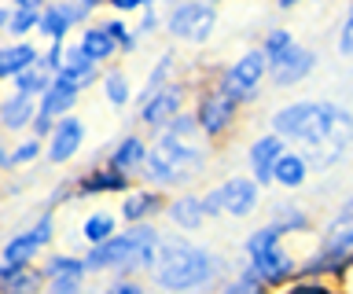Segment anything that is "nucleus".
Instances as JSON below:
<instances>
[{
    "instance_id": "f3484780",
    "label": "nucleus",
    "mask_w": 353,
    "mask_h": 294,
    "mask_svg": "<svg viewBox=\"0 0 353 294\" xmlns=\"http://www.w3.org/2000/svg\"><path fill=\"white\" fill-rule=\"evenodd\" d=\"M41 254H44V243H41L37 228L26 224L22 232H15V235L4 239V246H0V272L30 269V265H37Z\"/></svg>"
},
{
    "instance_id": "6ab92c4d",
    "label": "nucleus",
    "mask_w": 353,
    "mask_h": 294,
    "mask_svg": "<svg viewBox=\"0 0 353 294\" xmlns=\"http://www.w3.org/2000/svg\"><path fill=\"white\" fill-rule=\"evenodd\" d=\"M221 191H225V217H236V221H247V217L258 213L261 206V184L254 177H228L221 184Z\"/></svg>"
},
{
    "instance_id": "2f4dec72",
    "label": "nucleus",
    "mask_w": 353,
    "mask_h": 294,
    "mask_svg": "<svg viewBox=\"0 0 353 294\" xmlns=\"http://www.w3.org/2000/svg\"><path fill=\"white\" fill-rule=\"evenodd\" d=\"M44 287H48V280H44L41 265L0 272V294H44Z\"/></svg>"
},
{
    "instance_id": "c85d7f7f",
    "label": "nucleus",
    "mask_w": 353,
    "mask_h": 294,
    "mask_svg": "<svg viewBox=\"0 0 353 294\" xmlns=\"http://www.w3.org/2000/svg\"><path fill=\"white\" fill-rule=\"evenodd\" d=\"M118 221L121 217L114 213V210H88L85 213V221H81V243H85V250L88 246H99V243H107V239H114L121 228H118Z\"/></svg>"
},
{
    "instance_id": "f8f14e48",
    "label": "nucleus",
    "mask_w": 353,
    "mask_h": 294,
    "mask_svg": "<svg viewBox=\"0 0 353 294\" xmlns=\"http://www.w3.org/2000/svg\"><path fill=\"white\" fill-rule=\"evenodd\" d=\"M85 136H88L85 118H77V114L63 118V122H55L52 136L44 140V144H48V151H44V158H48L52 166H66V162H74L77 155H81Z\"/></svg>"
},
{
    "instance_id": "f03ea898",
    "label": "nucleus",
    "mask_w": 353,
    "mask_h": 294,
    "mask_svg": "<svg viewBox=\"0 0 353 294\" xmlns=\"http://www.w3.org/2000/svg\"><path fill=\"white\" fill-rule=\"evenodd\" d=\"M210 162V147H199V140H176L170 133H154L151 136V158L143 169V184L151 188H184L192 184Z\"/></svg>"
},
{
    "instance_id": "5701e85b",
    "label": "nucleus",
    "mask_w": 353,
    "mask_h": 294,
    "mask_svg": "<svg viewBox=\"0 0 353 294\" xmlns=\"http://www.w3.org/2000/svg\"><path fill=\"white\" fill-rule=\"evenodd\" d=\"M125 254H129V232L121 228L114 239H107V243L99 246H88L85 250V265H88V276H96V272H121L125 265Z\"/></svg>"
},
{
    "instance_id": "37998d69",
    "label": "nucleus",
    "mask_w": 353,
    "mask_h": 294,
    "mask_svg": "<svg viewBox=\"0 0 353 294\" xmlns=\"http://www.w3.org/2000/svg\"><path fill=\"white\" fill-rule=\"evenodd\" d=\"M103 294H148V287H143L137 276H114L103 287Z\"/></svg>"
},
{
    "instance_id": "a19ab883",
    "label": "nucleus",
    "mask_w": 353,
    "mask_h": 294,
    "mask_svg": "<svg viewBox=\"0 0 353 294\" xmlns=\"http://www.w3.org/2000/svg\"><path fill=\"white\" fill-rule=\"evenodd\" d=\"M66 52H70V45H66V41H52L48 48H41V67L52 70V74H59L63 63H66Z\"/></svg>"
},
{
    "instance_id": "39448f33",
    "label": "nucleus",
    "mask_w": 353,
    "mask_h": 294,
    "mask_svg": "<svg viewBox=\"0 0 353 294\" xmlns=\"http://www.w3.org/2000/svg\"><path fill=\"white\" fill-rule=\"evenodd\" d=\"M243 107H247V103H243L239 96L232 92L225 81H221V74H217L214 81L203 85V89L195 92L192 111H195V118H199L203 136H206V140H221V136H228L232 129H236Z\"/></svg>"
},
{
    "instance_id": "ddd939ff",
    "label": "nucleus",
    "mask_w": 353,
    "mask_h": 294,
    "mask_svg": "<svg viewBox=\"0 0 353 294\" xmlns=\"http://www.w3.org/2000/svg\"><path fill=\"white\" fill-rule=\"evenodd\" d=\"M287 151H291V144L287 140H280L276 133H261L254 136V144L247 147V166H250V177L261 184V188H272L276 184V162H280Z\"/></svg>"
},
{
    "instance_id": "aec40b11",
    "label": "nucleus",
    "mask_w": 353,
    "mask_h": 294,
    "mask_svg": "<svg viewBox=\"0 0 353 294\" xmlns=\"http://www.w3.org/2000/svg\"><path fill=\"white\" fill-rule=\"evenodd\" d=\"M313 70H316V52L298 45L287 59H280L276 67H269V81L276 85V89H294V85H302Z\"/></svg>"
},
{
    "instance_id": "4d7b16f0",
    "label": "nucleus",
    "mask_w": 353,
    "mask_h": 294,
    "mask_svg": "<svg viewBox=\"0 0 353 294\" xmlns=\"http://www.w3.org/2000/svg\"><path fill=\"white\" fill-rule=\"evenodd\" d=\"M350 4H353V0H350Z\"/></svg>"
},
{
    "instance_id": "de8ad7c7",
    "label": "nucleus",
    "mask_w": 353,
    "mask_h": 294,
    "mask_svg": "<svg viewBox=\"0 0 353 294\" xmlns=\"http://www.w3.org/2000/svg\"><path fill=\"white\" fill-rule=\"evenodd\" d=\"M44 294H85V280H52Z\"/></svg>"
},
{
    "instance_id": "1a4fd4ad",
    "label": "nucleus",
    "mask_w": 353,
    "mask_h": 294,
    "mask_svg": "<svg viewBox=\"0 0 353 294\" xmlns=\"http://www.w3.org/2000/svg\"><path fill=\"white\" fill-rule=\"evenodd\" d=\"M184 111H188V81H173V85H165V89L151 92L148 100L137 103V122L148 129V133H162V129Z\"/></svg>"
},
{
    "instance_id": "a211bd4d",
    "label": "nucleus",
    "mask_w": 353,
    "mask_h": 294,
    "mask_svg": "<svg viewBox=\"0 0 353 294\" xmlns=\"http://www.w3.org/2000/svg\"><path fill=\"white\" fill-rule=\"evenodd\" d=\"M37 114H41V100H33V96L8 89L4 100H0V129L8 136H26L33 122H37Z\"/></svg>"
},
{
    "instance_id": "a878e982",
    "label": "nucleus",
    "mask_w": 353,
    "mask_h": 294,
    "mask_svg": "<svg viewBox=\"0 0 353 294\" xmlns=\"http://www.w3.org/2000/svg\"><path fill=\"white\" fill-rule=\"evenodd\" d=\"M44 151H48V144H44L41 136L26 133L22 140H15V144H8L4 151H0V169L4 173H15L22 166H33V162L44 158Z\"/></svg>"
},
{
    "instance_id": "603ef678",
    "label": "nucleus",
    "mask_w": 353,
    "mask_h": 294,
    "mask_svg": "<svg viewBox=\"0 0 353 294\" xmlns=\"http://www.w3.org/2000/svg\"><path fill=\"white\" fill-rule=\"evenodd\" d=\"M342 213H346V217H353V195L346 199V206H342Z\"/></svg>"
},
{
    "instance_id": "7c9ffc66",
    "label": "nucleus",
    "mask_w": 353,
    "mask_h": 294,
    "mask_svg": "<svg viewBox=\"0 0 353 294\" xmlns=\"http://www.w3.org/2000/svg\"><path fill=\"white\" fill-rule=\"evenodd\" d=\"M99 89H103L107 107H114V111H125V107H129L132 100H137L129 74L121 70V67H107V70H103V78H99Z\"/></svg>"
},
{
    "instance_id": "4468645a",
    "label": "nucleus",
    "mask_w": 353,
    "mask_h": 294,
    "mask_svg": "<svg viewBox=\"0 0 353 294\" xmlns=\"http://www.w3.org/2000/svg\"><path fill=\"white\" fill-rule=\"evenodd\" d=\"M148 158H151V140H143L140 133H125V136H118L114 147L107 151L103 166L125 173V177H132V180H140L143 169H148Z\"/></svg>"
},
{
    "instance_id": "72a5a7b5",
    "label": "nucleus",
    "mask_w": 353,
    "mask_h": 294,
    "mask_svg": "<svg viewBox=\"0 0 353 294\" xmlns=\"http://www.w3.org/2000/svg\"><path fill=\"white\" fill-rule=\"evenodd\" d=\"M269 221L280 228L283 235H305L309 228H313V217H309L305 206H298V202H276Z\"/></svg>"
},
{
    "instance_id": "0eeeda50",
    "label": "nucleus",
    "mask_w": 353,
    "mask_h": 294,
    "mask_svg": "<svg viewBox=\"0 0 353 294\" xmlns=\"http://www.w3.org/2000/svg\"><path fill=\"white\" fill-rule=\"evenodd\" d=\"M217 30V8L206 0H176L173 8H165V34L184 45H206Z\"/></svg>"
},
{
    "instance_id": "4be33fe9",
    "label": "nucleus",
    "mask_w": 353,
    "mask_h": 294,
    "mask_svg": "<svg viewBox=\"0 0 353 294\" xmlns=\"http://www.w3.org/2000/svg\"><path fill=\"white\" fill-rule=\"evenodd\" d=\"M74 45L81 48L99 70H107V67H110V59H118V56H121L118 41L107 34V26H103V23H88L85 30H77V41H74Z\"/></svg>"
},
{
    "instance_id": "9d476101",
    "label": "nucleus",
    "mask_w": 353,
    "mask_h": 294,
    "mask_svg": "<svg viewBox=\"0 0 353 294\" xmlns=\"http://www.w3.org/2000/svg\"><path fill=\"white\" fill-rule=\"evenodd\" d=\"M92 8H85L81 0H52L48 8L41 12V30L37 34L48 41H66L70 37V30H85L88 23H92Z\"/></svg>"
},
{
    "instance_id": "20e7f679",
    "label": "nucleus",
    "mask_w": 353,
    "mask_h": 294,
    "mask_svg": "<svg viewBox=\"0 0 353 294\" xmlns=\"http://www.w3.org/2000/svg\"><path fill=\"white\" fill-rule=\"evenodd\" d=\"M350 147H353V111H346V107L335 103V100H324L320 133L313 136V144H309L302 155L313 162V169H331L350 155Z\"/></svg>"
},
{
    "instance_id": "6e6552de",
    "label": "nucleus",
    "mask_w": 353,
    "mask_h": 294,
    "mask_svg": "<svg viewBox=\"0 0 353 294\" xmlns=\"http://www.w3.org/2000/svg\"><path fill=\"white\" fill-rule=\"evenodd\" d=\"M221 81H225L243 103H254L261 92V85L269 81V59H265V52L247 48L243 56H236L225 70H221Z\"/></svg>"
},
{
    "instance_id": "6e6d98bb",
    "label": "nucleus",
    "mask_w": 353,
    "mask_h": 294,
    "mask_svg": "<svg viewBox=\"0 0 353 294\" xmlns=\"http://www.w3.org/2000/svg\"><path fill=\"white\" fill-rule=\"evenodd\" d=\"M272 294H287V291H272Z\"/></svg>"
},
{
    "instance_id": "8fccbe9b",
    "label": "nucleus",
    "mask_w": 353,
    "mask_h": 294,
    "mask_svg": "<svg viewBox=\"0 0 353 294\" xmlns=\"http://www.w3.org/2000/svg\"><path fill=\"white\" fill-rule=\"evenodd\" d=\"M298 4H305V0H272V8H276V12H294Z\"/></svg>"
},
{
    "instance_id": "5fc2aeb1",
    "label": "nucleus",
    "mask_w": 353,
    "mask_h": 294,
    "mask_svg": "<svg viewBox=\"0 0 353 294\" xmlns=\"http://www.w3.org/2000/svg\"><path fill=\"white\" fill-rule=\"evenodd\" d=\"M316 4H331V0H316Z\"/></svg>"
},
{
    "instance_id": "bb28decb",
    "label": "nucleus",
    "mask_w": 353,
    "mask_h": 294,
    "mask_svg": "<svg viewBox=\"0 0 353 294\" xmlns=\"http://www.w3.org/2000/svg\"><path fill=\"white\" fill-rule=\"evenodd\" d=\"M41 30V12H26V8L4 4L0 8V34L4 41H30Z\"/></svg>"
},
{
    "instance_id": "79ce46f5",
    "label": "nucleus",
    "mask_w": 353,
    "mask_h": 294,
    "mask_svg": "<svg viewBox=\"0 0 353 294\" xmlns=\"http://www.w3.org/2000/svg\"><path fill=\"white\" fill-rule=\"evenodd\" d=\"M159 30H165V12H162V8H154V4L143 8L137 34H140V37H151V34H159Z\"/></svg>"
},
{
    "instance_id": "412c9836",
    "label": "nucleus",
    "mask_w": 353,
    "mask_h": 294,
    "mask_svg": "<svg viewBox=\"0 0 353 294\" xmlns=\"http://www.w3.org/2000/svg\"><path fill=\"white\" fill-rule=\"evenodd\" d=\"M99 78H103V70H99L96 63L88 59L77 45H70V52H66V63H63V70L55 74V81H63L66 89H74V92H81V96H85V89L99 85Z\"/></svg>"
},
{
    "instance_id": "a18cd8bd",
    "label": "nucleus",
    "mask_w": 353,
    "mask_h": 294,
    "mask_svg": "<svg viewBox=\"0 0 353 294\" xmlns=\"http://www.w3.org/2000/svg\"><path fill=\"white\" fill-rule=\"evenodd\" d=\"M203 206H206V217H210V221L225 217V191H221V184H217V188H210V191L203 195Z\"/></svg>"
},
{
    "instance_id": "49530a36",
    "label": "nucleus",
    "mask_w": 353,
    "mask_h": 294,
    "mask_svg": "<svg viewBox=\"0 0 353 294\" xmlns=\"http://www.w3.org/2000/svg\"><path fill=\"white\" fill-rule=\"evenodd\" d=\"M107 8H110L114 15L125 19V15H132V12H143V8H151V0H107Z\"/></svg>"
},
{
    "instance_id": "ea45409f",
    "label": "nucleus",
    "mask_w": 353,
    "mask_h": 294,
    "mask_svg": "<svg viewBox=\"0 0 353 294\" xmlns=\"http://www.w3.org/2000/svg\"><path fill=\"white\" fill-rule=\"evenodd\" d=\"M162 133H170V136H176V140H206V136H203V129H199V118H195V111L176 114L173 122L162 129Z\"/></svg>"
},
{
    "instance_id": "f257e3e1",
    "label": "nucleus",
    "mask_w": 353,
    "mask_h": 294,
    "mask_svg": "<svg viewBox=\"0 0 353 294\" xmlns=\"http://www.w3.org/2000/svg\"><path fill=\"white\" fill-rule=\"evenodd\" d=\"M221 265H225V261H221L214 250L199 246L184 235H165L151 280H154V287L165 291V294H192V291L214 287Z\"/></svg>"
},
{
    "instance_id": "9b49d317",
    "label": "nucleus",
    "mask_w": 353,
    "mask_h": 294,
    "mask_svg": "<svg viewBox=\"0 0 353 294\" xmlns=\"http://www.w3.org/2000/svg\"><path fill=\"white\" fill-rule=\"evenodd\" d=\"M247 265L254 269V276H258L269 291H283L298 280V265H302V261H298L287 246H276V250H265L258 258H247Z\"/></svg>"
},
{
    "instance_id": "393cba45",
    "label": "nucleus",
    "mask_w": 353,
    "mask_h": 294,
    "mask_svg": "<svg viewBox=\"0 0 353 294\" xmlns=\"http://www.w3.org/2000/svg\"><path fill=\"white\" fill-rule=\"evenodd\" d=\"M165 217H170L173 228H181V232H199L210 217H206V206H203V195H173L170 202H165Z\"/></svg>"
},
{
    "instance_id": "4c0bfd02",
    "label": "nucleus",
    "mask_w": 353,
    "mask_h": 294,
    "mask_svg": "<svg viewBox=\"0 0 353 294\" xmlns=\"http://www.w3.org/2000/svg\"><path fill=\"white\" fill-rule=\"evenodd\" d=\"M52 85H55V74H52V70H44L41 63H37V67H33V70L19 74V78L8 85V89H15V92H22V96H33V100H41V96L48 92Z\"/></svg>"
},
{
    "instance_id": "c03bdc74",
    "label": "nucleus",
    "mask_w": 353,
    "mask_h": 294,
    "mask_svg": "<svg viewBox=\"0 0 353 294\" xmlns=\"http://www.w3.org/2000/svg\"><path fill=\"white\" fill-rule=\"evenodd\" d=\"M339 56L342 59H350L353 56V4H350V12H346V19H342V26H339Z\"/></svg>"
},
{
    "instance_id": "dca6fc26",
    "label": "nucleus",
    "mask_w": 353,
    "mask_h": 294,
    "mask_svg": "<svg viewBox=\"0 0 353 294\" xmlns=\"http://www.w3.org/2000/svg\"><path fill=\"white\" fill-rule=\"evenodd\" d=\"M74 188H77V199H103V195H129L137 188V180L125 177V173L110 169V166H96L88 173H77L74 177Z\"/></svg>"
},
{
    "instance_id": "7ed1b4c3",
    "label": "nucleus",
    "mask_w": 353,
    "mask_h": 294,
    "mask_svg": "<svg viewBox=\"0 0 353 294\" xmlns=\"http://www.w3.org/2000/svg\"><path fill=\"white\" fill-rule=\"evenodd\" d=\"M353 269V217L339 213L324 224L316 239V250L298 265V276H324V280H342Z\"/></svg>"
},
{
    "instance_id": "09e8293b",
    "label": "nucleus",
    "mask_w": 353,
    "mask_h": 294,
    "mask_svg": "<svg viewBox=\"0 0 353 294\" xmlns=\"http://www.w3.org/2000/svg\"><path fill=\"white\" fill-rule=\"evenodd\" d=\"M8 4H15V8H26V12H44V8L52 4V0H8Z\"/></svg>"
},
{
    "instance_id": "cd10ccee",
    "label": "nucleus",
    "mask_w": 353,
    "mask_h": 294,
    "mask_svg": "<svg viewBox=\"0 0 353 294\" xmlns=\"http://www.w3.org/2000/svg\"><path fill=\"white\" fill-rule=\"evenodd\" d=\"M309 169H313V162H309L298 147H291L287 155L276 162V188H283V191H298V188H305V180H309Z\"/></svg>"
},
{
    "instance_id": "f704fd0d",
    "label": "nucleus",
    "mask_w": 353,
    "mask_h": 294,
    "mask_svg": "<svg viewBox=\"0 0 353 294\" xmlns=\"http://www.w3.org/2000/svg\"><path fill=\"white\" fill-rule=\"evenodd\" d=\"M261 52H265V59H269V67H276L280 59H287L291 52L298 48V41H294V34L287 26H272V30H265V37H261V45H258Z\"/></svg>"
},
{
    "instance_id": "3c124183",
    "label": "nucleus",
    "mask_w": 353,
    "mask_h": 294,
    "mask_svg": "<svg viewBox=\"0 0 353 294\" xmlns=\"http://www.w3.org/2000/svg\"><path fill=\"white\" fill-rule=\"evenodd\" d=\"M81 4H85V8H92V12H99V8L107 4V0H81Z\"/></svg>"
},
{
    "instance_id": "e433bc0d",
    "label": "nucleus",
    "mask_w": 353,
    "mask_h": 294,
    "mask_svg": "<svg viewBox=\"0 0 353 294\" xmlns=\"http://www.w3.org/2000/svg\"><path fill=\"white\" fill-rule=\"evenodd\" d=\"M217 294H272V291L265 287V283H261L258 276H254V269L247 265V258H243V261H239V272L221 283Z\"/></svg>"
},
{
    "instance_id": "c9c22d12",
    "label": "nucleus",
    "mask_w": 353,
    "mask_h": 294,
    "mask_svg": "<svg viewBox=\"0 0 353 294\" xmlns=\"http://www.w3.org/2000/svg\"><path fill=\"white\" fill-rule=\"evenodd\" d=\"M283 239H287V235H283L272 221H269V224H261V228H254V232L243 239V258H258V254H265V250L283 246Z\"/></svg>"
},
{
    "instance_id": "c756f323",
    "label": "nucleus",
    "mask_w": 353,
    "mask_h": 294,
    "mask_svg": "<svg viewBox=\"0 0 353 294\" xmlns=\"http://www.w3.org/2000/svg\"><path fill=\"white\" fill-rule=\"evenodd\" d=\"M77 103H81V92L66 89L63 81H55L48 92L41 96V114L37 118H48V122H63V118H70L77 111Z\"/></svg>"
},
{
    "instance_id": "b1692460",
    "label": "nucleus",
    "mask_w": 353,
    "mask_h": 294,
    "mask_svg": "<svg viewBox=\"0 0 353 294\" xmlns=\"http://www.w3.org/2000/svg\"><path fill=\"white\" fill-rule=\"evenodd\" d=\"M41 63V48L33 41H4L0 45V81H15L19 74L33 70Z\"/></svg>"
},
{
    "instance_id": "473e14b6",
    "label": "nucleus",
    "mask_w": 353,
    "mask_h": 294,
    "mask_svg": "<svg viewBox=\"0 0 353 294\" xmlns=\"http://www.w3.org/2000/svg\"><path fill=\"white\" fill-rule=\"evenodd\" d=\"M44 280H85L88 276V265H85V254H70V250H59V254H48L44 258Z\"/></svg>"
},
{
    "instance_id": "423d86ee",
    "label": "nucleus",
    "mask_w": 353,
    "mask_h": 294,
    "mask_svg": "<svg viewBox=\"0 0 353 294\" xmlns=\"http://www.w3.org/2000/svg\"><path fill=\"white\" fill-rule=\"evenodd\" d=\"M320 122H324V100H294L272 111L269 133H276L298 151H305L313 144V136L320 133Z\"/></svg>"
},
{
    "instance_id": "2eb2a0df",
    "label": "nucleus",
    "mask_w": 353,
    "mask_h": 294,
    "mask_svg": "<svg viewBox=\"0 0 353 294\" xmlns=\"http://www.w3.org/2000/svg\"><path fill=\"white\" fill-rule=\"evenodd\" d=\"M159 213H165V195L151 184H137L129 195L118 199V217L121 224L132 228V224H151Z\"/></svg>"
},
{
    "instance_id": "58836bf2",
    "label": "nucleus",
    "mask_w": 353,
    "mask_h": 294,
    "mask_svg": "<svg viewBox=\"0 0 353 294\" xmlns=\"http://www.w3.org/2000/svg\"><path fill=\"white\" fill-rule=\"evenodd\" d=\"M287 294H346L335 287V280H324V276H298L291 287H283Z\"/></svg>"
},
{
    "instance_id": "864d4df0",
    "label": "nucleus",
    "mask_w": 353,
    "mask_h": 294,
    "mask_svg": "<svg viewBox=\"0 0 353 294\" xmlns=\"http://www.w3.org/2000/svg\"><path fill=\"white\" fill-rule=\"evenodd\" d=\"M206 4H214V8H217V4H221V0H206Z\"/></svg>"
}]
</instances>
